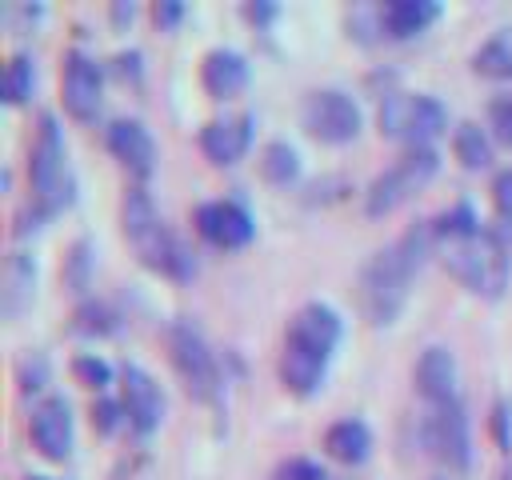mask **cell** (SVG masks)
<instances>
[{"label": "cell", "mask_w": 512, "mask_h": 480, "mask_svg": "<svg viewBox=\"0 0 512 480\" xmlns=\"http://www.w3.org/2000/svg\"><path fill=\"white\" fill-rule=\"evenodd\" d=\"M380 132L392 140H404L408 148L428 144L436 132L448 128V108L428 92H388L380 100Z\"/></svg>", "instance_id": "obj_6"}, {"label": "cell", "mask_w": 512, "mask_h": 480, "mask_svg": "<svg viewBox=\"0 0 512 480\" xmlns=\"http://www.w3.org/2000/svg\"><path fill=\"white\" fill-rule=\"evenodd\" d=\"M28 432H32V444L40 448V456L68 460V452H72V408H68V400L64 396H44L32 408Z\"/></svg>", "instance_id": "obj_13"}, {"label": "cell", "mask_w": 512, "mask_h": 480, "mask_svg": "<svg viewBox=\"0 0 512 480\" xmlns=\"http://www.w3.org/2000/svg\"><path fill=\"white\" fill-rule=\"evenodd\" d=\"M416 388L428 404L456 400V356L444 344H428L416 360Z\"/></svg>", "instance_id": "obj_17"}, {"label": "cell", "mask_w": 512, "mask_h": 480, "mask_svg": "<svg viewBox=\"0 0 512 480\" xmlns=\"http://www.w3.org/2000/svg\"><path fill=\"white\" fill-rule=\"evenodd\" d=\"M252 140V116L236 112V116H216L200 128V148L212 164H236L248 152Z\"/></svg>", "instance_id": "obj_15"}, {"label": "cell", "mask_w": 512, "mask_h": 480, "mask_svg": "<svg viewBox=\"0 0 512 480\" xmlns=\"http://www.w3.org/2000/svg\"><path fill=\"white\" fill-rule=\"evenodd\" d=\"M28 184H32V212H28L32 224L72 204L76 180H72L64 136H60V124H56L52 112L40 116V132H36L32 156H28Z\"/></svg>", "instance_id": "obj_5"}, {"label": "cell", "mask_w": 512, "mask_h": 480, "mask_svg": "<svg viewBox=\"0 0 512 480\" xmlns=\"http://www.w3.org/2000/svg\"><path fill=\"white\" fill-rule=\"evenodd\" d=\"M436 152L428 148V144H420V148H404L380 176H372V184L364 188V212L368 216H384V212H392V208H400L412 192H420L428 180H432V172H436Z\"/></svg>", "instance_id": "obj_8"}, {"label": "cell", "mask_w": 512, "mask_h": 480, "mask_svg": "<svg viewBox=\"0 0 512 480\" xmlns=\"http://www.w3.org/2000/svg\"><path fill=\"white\" fill-rule=\"evenodd\" d=\"M472 68L484 72V76H496V80H512V28L492 32V36L476 48Z\"/></svg>", "instance_id": "obj_22"}, {"label": "cell", "mask_w": 512, "mask_h": 480, "mask_svg": "<svg viewBox=\"0 0 512 480\" xmlns=\"http://www.w3.org/2000/svg\"><path fill=\"white\" fill-rule=\"evenodd\" d=\"M100 84H104L100 80V64L88 52L72 48L64 56V108L76 120H92L96 116V108H100Z\"/></svg>", "instance_id": "obj_14"}, {"label": "cell", "mask_w": 512, "mask_h": 480, "mask_svg": "<svg viewBox=\"0 0 512 480\" xmlns=\"http://www.w3.org/2000/svg\"><path fill=\"white\" fill-rule=\"evenodd\" d=\"M300 124L316 136V140H328V144H344L360 132V108L348 92L340 88H312L304 100H300Z\"/></svg>", "instance_id": "obj_10"}, {"label": "cell", "mask_w": 512, "mask_h": 480, "mask_svg": "<svg viewBox=\"0 0 512 480\" xmlns=\"http://www.w3.org/2000/svg\"><path fill=\"white\" fill-rule=\"evenodd\" d=\"M368 448H372V432L364 420H336L328 432H324V452L340 464H360L368 460Z\"/></svg>", "instance_id": "obj_19"}, {"label": "cell", "mask_w": 512, "mask_h": 480, "mask_svg": "<svg viewBox=\"0 0 512 480\" xmlns=\"http://www.w3.org/2000/svg\"><path fill=\"white\" fill-rule=\"evenodd\" d=\"M436 16H440L436 0H392L380 12V28L388 36H412V32H424Z\"/></svg>", "instance_id": "obj_20"}, {"label": "cell", "mask_w": 512, "mask_h": 480, "mask_svg": "<svg viewBox=\"0 0 512 480\" xmlns=\"http://www.w3.org/2000/svg\"><path fill=\"white\" fill-rule=\"evenodd\" d=\"M180 12H184V8H180V4H172V0H164V4H156V8H152L156 24H176V20H180Z\"/></svg>", "instance_id": "obj_36"}, {"label": "cell", "mask_w": 512, "mask_h": 480, "mask_svg": "<svg viewBox=\"0 0 512 480\" xmlns=\"http://www.w3.org/2000/svg\"><path fill=\"white\" fill-rule=\"evenodd\" d=\"M492 204L500 216H512V164L492 176Z\"/></svg>", "instance_id": "obj_32"}, {"label": "cell", "mask_w": 512, "mask_h": 480, "mask_svg": "<svg viewBox=\"0 0 512 480\" xmlns=\"http://www.w3.org/2000/svg\"><path fill=\"white\" fill-rule=\"evenodd\" d=\"M120 404H124V420L140 436H148L164 416V392L140 364H124L120 368Z\"/></svg>", "instance_id": "obj_11"}, {"label": "cell", "mask_w": 512, "mask_h": 480, "mask_svg": "<svg viewBox=\"0 0 512 480\" xmlns=\"http://www.w3.org/2000/svg\"><path fill=\"white\" fill-rule=\"evenodd\" d=\"M260 172H264V180H272V184L296 180V172H300L296 148H292L288 140H268L264 152H260Z\"/></svg>", "instance_id": "obj_24"}, {"label": "cell", "mask_w": 512, "mask_h": 480, "mask_svg": "<svg viewBox=\"0 0 512 480\" xmlns=\"http://www.w3.org/2000/svg\"><path fill=\"white\" fill-rule=\"evenodd\" d=\"M28 480H52V476H28Z\"/></svg>", "instance_id": "obj_38"}, {"label": "cell", "mask_w": 512, "mask_h": 480, "mask_svg": "<svg viewBox=\"0 0 512 480\" xmlns=\"http://www.w3.org/2000/svg\"><path fill=\"white\" fill-rule=\"evenodd\" d=\"M432 248H436L432 220H416L392 244H384L380 252H372L364 260L360 280H356V300H360V312L372 324H392L396 320V312L408 300V284L416 280V272L424 268Z\"/></svg>", "instance_id": "obj_1"}, {"label": "cell", "mask_w": 512, "mask_h": 480, "mask_svg": "<svg viewBox=\"0 0 512 480\" xmlns=\"http://www.w3.org/2000/svg\"><path fill=\"white\" fill-rule=\"evenodd\" d=\"M420 444H424V452H428L440 468L464 472L468 460H472V440H468L464 404H460V400L424 404V416H420Z\"/></svg>", "instance_id": "obj_9"}, {"label": "cell", "mask_w": 512, "mask_h": 480, "mask_svg": "<svg viewBox=\"0 0 512 480\" xmlns=\"http://www.w3.org/2000/svg\"><path fill=\"white\" fill-rule=\"evenodd\" d=\"M272 12H276V8H268V4H248V8H244L248 20H268Z\"/></svg>", "instance_id": "obj_37"}, {"label": "cell", "mask_w": 512, "mask_h": 480, "mask_svg": "<svg viewBox=\"0 0 512 480\" xmlns=\"http://www.w3.org/2000/svg\"><path fill=\"white\" fill-rule=\"evenodd\" d=\"M444 268L472 292L496 300L508 284V248L492 228H472L460 236H444L436 240Z\"/></svg>", "instance_id": "obj_4"}, {"label": "cell", "mask_w": 512, "mask_h": 480, "mask_svg": "<svg viewBox=\"0 0 512 480\" xmlns=\"http://www.w3.org/2000/svg\"><path fill=\"white\" fill-rule=\"evenodd\" d=\"M68 284H72L76 292L88 288V244H84V240H76L72 252H68Z\"/></svg>", "instance_id": "obj_31"}, {"label": "cell", "mask_w": 512, "mask_h": 480, "mask_svg": "<svg viewBox=\"0 0 512 480\" xmlns=\"http://www.w3.org/2000/svg\"><path fill=\"white\" fill-rule=\"evenodd\" d=\"M508 420H512V416H508V400H496V408H492V432H496V440H500L504 448L512 444V440H508Z\"/></svg>", "instance_id": "obj_34"}, {"label": "cell", "mask_w": 512, "mask_h": 480, "mask_svg": "<svg viewBox=\"0 0 512 480\" xmlns=\"http://www.w3.org/2000/svg\"><path fill=\"white\" fill-rule=\"evenodd\" d=\"M164 340H168V356H172V368L180 372L184 388H188L196 400L216 404L220 392H224V384H220L216 356H212L208 340L200 336V328H196L192 320H172L168 332H164Z\"/></svg>", "instance_id": "obj_7"}, {"label": "cell", "mask_w": 512, "mask_h": 480, "mask_svg": "<svg viewBox=\"0 0 512 480\" xmlns=\"http://www.w3.org/2000/svg\"><path fill=\"white\" fill-rule=\"evenodd\" d=\"M200 80H204L208 96H216V100L236 96L248 84V60L236 48H212L200 64Z\"/></svg>", "instance_id": "obj_18"}, {"label": "cell", "mask_w": 512, "mask_h": 480, "mask_svg": "<svg viewBox=\"0 0 512 480\" xmlns=\"http://www.w3.org/2000/svg\"><path fill=\"white\" fill-rule=\"evenodd\" d=\"M108 148L116 160H124L136 176H148L152 172V160H156V144L148 136V128L132 116H120L108 124Z\"/></svg>", "instance_id": "obj_16"}, {"label": "cell", "mask_w": 512, "mask_h": 480, "mask_svg": "<svg viewBox=\"0 0 512 480\" xmlns=\"http://www.w3.org/2000/svg\"><path fill=\"white\" fill-rule=\"evenodd\" d=\"M72 320H76V332H88V336H92V332H112V324H116V320H112V308L100 304V300H84Z\"/></svg>", "instance_id": "obj_27"}, {"label": "cell", "mask_w": 512, "mask_h": 480, "mask_svg": "<svg viewBox=\"0 0 512 480\" xmlns=\"http://www.w3.org/2000/svg\"><path fill=\"white\" fill-rule=\"evenodd\" d=\"M72 372H76V376H80V380H84L88 388H96V392H100V388H104V384L112 380V368H108V364H104L100 356H88V352L72 360Z\"/></svg>", "instance_id": "obj_28"}, {"label": "cell", "mask_w": 512, "mask_h": 480, "mask_svg": "<svg viewBox=\"0 0 512 480\" xmlns=\"http://www.w3.org/2000/svg\"><path fill=\"white\" fill-rule=\"evenodd\" d=\"M32 80H36L32 60H28L24 52L8 56V64H4V100H8V104L28 100V96H32Z\"/></svg>", "instance_id": "obj_25"}, {"label": "cell", "mask_w": 512, "mask_h": 480, "mask_svg": "<svg viewBox=\"0 0 512 480\" xmlns=\"http://www.w3.org/2000/svg\"><path fill=\"white\" fill-rule=\"evenodd\" d=\"M272 480H332V476H328L320 464H312V460H304V456H292V460L276 464Z\"/></svg>", "instance_id": "obj_29"}, {"label": "cell", "mask_w": 512, "mask_h": 480, "mask_svg": "<svg viewBox=\"0 0 512 480\" xmlns=\"http://www.w3.org/2000/svg\"><path fill=\"white\" fill-rule=\"evenodd\" d=\"M120 220H124V236L128 244L136 248V256L164 272V276H176V280H188L196 272V256L188 252V244L160 220L156 204L148 200L144 188H128L124 192V208H120Z\"/></svg>", "instance_id": "obj_3"}, {"label": "cell", "mask_w": 512, "mask_h": 480, "mask_svg": "<svg viewBox=\"0 0 512 480\" xmlns=\"http://www.w3.org/2000/svg\"><path fill=\"white\" fill-rule=\"evenodd\" d=\"M488 124H492V132H496L504 144H512V92H508V96H496V100L488 104Z\"/></svg>", "instance_id": "obj_30"}, {"label": "cell", "mask_w": 512, "mask_h": 480, "mask_svg": "<svg viewBox=\"0 0 512 480\" xmlns=\"http://www.w3.org/2000/svg\"><path fill=\"white\" fill-rule=\"evenodd\" d=\"M472 228H480V220H476V212H472L468 204H452L448 212H440V216L432 220L436 240H444V236H460V232H472Z\"/></svg>", "instance_id": "obj_26"}, {"label": "cell", "mask_w": 512, "mask_h": 480, "mask_svg": "<svg viewBox=\"0 0 512 480\" xmlns=\"http://www.w3.org/2000/svg\"><path fill=\"white\" fill-rule=\"evenodd\" d=\"M120 412H124V404H120V400H108V396H100V400L92 404V424H96L100 432H112V428L120 424Z\"/></svg>", "instance_id": "obj_33"}, {"label": "cell", "mask_w": 512, "mask_h": 480, "mask_svg": "<svg viewBox=\"0 0 512 480\" xmlns=\"http://www.w3.org/2000/svg\"><path fill=\"white\" fill-rule=\"evenodd\" d=\"M36 292V264L24 252H12L4 264V312L16 316Z\"/></svg>", "instance_id": "obj_21"}, {"label": "cell", "mask_w": 512, "mask_h": 480, "mask_svg": "<svg viewBox=\"0 0 512 480\" xmlns=\"http://www.w3.org/2000/svg\"><path fill=\"white\" fill-rule=\"evenodd\" d=\"M192 224H196V232H200L208 244H216V248H240V244H248L252 232H256L252 216H248L244 204H236V200H208V204H200V208L192 212Z\"/></svg>", "instance_id": "obj_12"}, {"label": "cell", "mask_w": 512, "mask_h": 480, "mask_svg": "<svg viewBox=\"0 0 512 480\" xmlns=\"http://www.w3.org/2000/svg\"><path fill=\"white\" fill-rule=\"evenodd\" d=\"M340 344V316L336 308L312 300L292 312L288 332H284V352H280V380L296 396H308L320 388L324 368L332 348Z\"/></svg>", "instance_id": "obj_2"}, {"label": "cell", "mask_w": 512, "mask_h": 480, "mask_svg": "<svg viewBox=\"0 0 512 480\" xmlns=\"http://www.w3.org/2000/svg\"><path fill=\"white\" fill-rule=\"evenodd\" d=\"M452 152H456V160H460L464 168H488V164H492V140H488V132H484L476 120L456 124V132H452Z\"/></svg>", "instance_id": "obj_23"}, {"label": "cell", "mask_w": 512, "mask_h": 480, "mask_svg": "<svg viewBox=\"0 0 512 480\" xmlns=\"http://www.w3.org/2000/svg\"><path fill=\"white\" fill-rule=\"evenodd\" d=\"M40 380H44V360H40V356H36V360L28 356V360L20 364V384H24V388H40Z\"/></svg>", "instance_id": "obj_35"}]
</instances>
